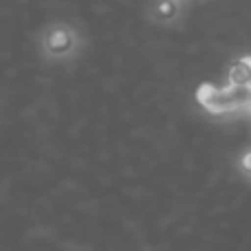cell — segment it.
Returning a JSON list of instances; mask_svg holds the SVG:
<instances>
[{
  "label": "cell",
  "instance_id": "obj_4",
  "mask_svg": "<svg viewBox=\"0 0 251 251\" xmlns=\"http://www.w3.org/2000/svg\"><path fill=\"white\" fill-rule=\"evenodd\" d=\"M243 168L247 170V172H251V150H249L247 154L243 156Z\"/></svg>",
  "mask_w": 251,
  "mask_h": 251
},
{
  "label": "cell",
  "instance_id": "obj_2",
  "mask_svg": "<svg viewBox=\"0 0 251 251\" xmlns=\"http://www.w3.org/2000/svg\"><path fill=\"white\" fill-rule=\"evenodd\" d=\"M71 47H73V35H71L69 29H64V26H55V29L49 31L47 49L51 53H66Z\"/></svg>",
  "mask_w": 251,
  "mask_h": 251
},
{
  "label": "cell",
  "instance_id": "obj_3",
  "mask_svg": "<svg viewBox=\"0 0 251 251\" xmlns=\"http://www.w3.org/2000/svg\"><path fill=\"white\" fill-rule=\"evenodd\" d=\"M159 13L165 18H172L174 16V2L172 0H161L159 2Z\"/></svg>",
  "mask_w": 251,
  "mask_h": 251
},
{
  "label": "cell",
  "instance_id": "obj_1",
  "mask_svg": "<svg viewBox=\"0 0 251 251\" xmlns=\"http://www.w3.org/2000/svg\"><path fill=\"white\" fill-rule=\"evenodd\" d=\"M229 86H249L251 88V55H245L240 60H236L229 66Z\"/></svg>",
  "mask_w": 251,
  "mask_h": 251
}]
</instances>
